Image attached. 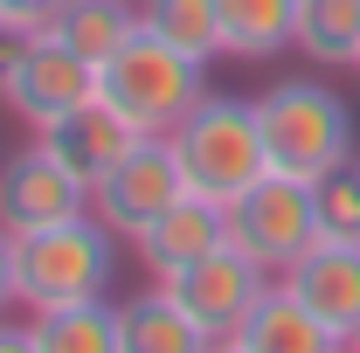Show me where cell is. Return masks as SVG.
<instances>
[{
  "instance_id": "6da1fadb",
  "label": "cell",
  "mask_w": 360,
  "mask_h": 353,
  "mask_svg": "<svg viewBox=\"0 0 360 353\" xmlns=\"http://www.w3.org/2000/svg\"><path fill=\"white\" fill-rule=\"evenodd\" d=\"M118 243L125 236L97 208L14 236V305L21 312H56V305H77V298H111Z\"/></svg>"
},
{
  "instance_id": "7a4b0ae2",
  "label": "cell",
  "mask_w": 360,
  "mask_h": 353,
  "mask_svg": "<svg viewBox=\"0 0 360 353\" xmlns=\"http://www.w3.org/2000/svg\"><path fill=\"white\" fill-rule=\"evenodd\" d=\"M97 97L132 125L139 139H167L208 97V63L174 49L167 35H153L139 21V35H125V49H111L97 63Z\"/></svg>"
},
{
  "instance_id": "3957f363",
  "label": "cell",
  "mask_w": 360,
  "mask_h": 353,
  "mask_svg": "<svg viewBox=\"0 0 360 353\" xmlns=\"http://www.w3.org/2000/svg\"><path fill=\"white\" fill-rule=\"evenodd\" d=\"M257 125H264V153H270V174H291V180H326L333 167L354 160V111L347 97L319 77H284L257 97Z\"/></svg>"
},
{
  "instance_id": "277c9868",
  "label": "cell",
  "mask_w": 360,
  "mask_h": 353,
  "mask_svg": "<svg viewBox=\"0 0 360 353\" xmlns=\"http://www.w3.org/2000/svg\"><path fill=\"white\" fill-rule=\"evenodd\" d=\"M180 174H187V194H208V201H236L243 187H257L270 174V153H264V125H257V97H201L174 132Z\"/></svg>"
},
{
  "instance_id": "5b68a950",
  "label": "cell",
  "mask_w": 360,
  "mask_h": 353,
  "mask_svg": "<svg viewBox=\"0 0 360 353\" xmlns=\"http://www.w3.org/2000/svg\"><path fill=\"white\" fill-rule=\"evenodd\" d=\"M319 236H326V222H319V187L312 180L264 174L257 187H243L229 201V243L243 257H257L270 277H284Z\"/></svg>"
},
{
  "instance_id": "8992f818",
  "label": "cell",
  "mask_w": 360,
  "mask_h": 353,
  "mask_svg": "<svg viewBox=\"0 0 360 353\" xmlns=\"http://www.w3.org/2000/svg\"><path fill=\"white\" fill-rule=\"evenodd\" d=\"M160 284L187 305V319L208 333V347H236V326H243L250 305L270 291V270L257 264V257H243L236 243H222L215 257L187 264L180 277H160Z\"/></svg>"
},
{
  "instance_id": "52a82bcc",
  "label": "cell",
  "mask_w": 360,
  "mask_h": 353,
  "mask_svg": "<svg viewBox=\"0 0 360 353\" xmlns=\"http://www.w3.org/2000/svg\"><path fill=\"white\" fill-rule=\"evenodd\" d=\"M180 194H187V174H180L174 146H167V139H139L132 153H125L111 174L90 187V208L111 222L125 243H139V236L167 215Z\"/></svg>"
},
{
  "instance_id": "ba28073f",
  "label": "cell",
  "mask_w": 360,
  "mask_h": 353,
  "mask_svg": "<svg viewBox=\"0 0 360 353\" xmlns=\"http://www.w3.org/2000/svg\"><path fill=\"white\" fill-rule=\"evenodd\" d=\"M84 97H97V63H84L77 49L56 42V35H28L21 63H14V84H7L0 104H7L28 132H42L63 111H77Z\"/></svg>"
},
{
  "instance_id": "9c48e42d",
  "label": "cell",
  "mask_w": 360,
  "mask_h": 353,
  "mask_svg": "<svg viewBox=\"0 0 360 353\" xmlns=\"http://www.w3.org/2000/svg\"><path fill=\"white\" fill-rule=\"evenodd\" d=\"M84 208H90V187L77 174H63L42 146L0 160V229H7V236H28V229H49V222H70V215H84Z\"/></svg>"
},
{
  "instance_id": "30bf717a",
  "label": "cell",
  "mask_w": 360,
  "mask_h": 353,
  "mask_svg": "<svg viewBox=\"0 0 360 353\" xmlns=\"http://www.w3.org/2000/svg\"><path fill=\"white\" fill-rule=\"evenodd\" d=\"M35 146H42L63 174H77L84 187H97V180H104V174H111V167L139 146V132L111 111V104H104V97H84L77 111H63L56 125H42Z\"/></svg>"
},
{
  "instance_id": "8fae6325",
  "label": "cell",
  "mask_w": 360,
  "mask_h": 353,
  "mask_svg": "<svg viewBox=\"0 0 360 353\" xmlns=\"http://www.w3.org/2000/svg\"><path fill=\"white\" fill-rule=\"evenodd\" d=\"M284 284L354 347V333H360V243L354 236H319L312 250L284 270Z\"/></svg>"
},
{
  "instance_id": "7c38bea8",
  "label": "cell",
  "mask_w": 360,
  "mask_h": 353,
  "mask_svg": "<svg viewBox=\"0 0 360 353\" xmlns=\"http://www.w3.org/2000/svg\"><path fill=\"white\" fill-rule=\"evenodd\" d=\"M222 243H229V208H222V201H208V194H180V201L139 236L132 250H139V264L153 270V277H180L187 264L215 257Z\"/></svg>"
},
{
  "instance_id": "4fadbf2b",
  "label": "cell",
  "mask_w": 360,
  "mask_h": 353,
  "mask_svg": "<svg viewBox=\"0 0 360 353\" xmlns=\"http://www.w3.org/2000/svg\"><path fill=\"white\" fill-rule=\"evenodd\" d=\"M347 340L319 319L284 277H270V291L250 305V319L236 326V353H340Z\"/></svg>"
},
{
  "instance_id": "5bb4252c",
  "label": "cell",
  "mask_w": 360,
  "mask_h": 353,
  "mask_svg": "<svg viewBox=\"0 0 360 353\" xmlns=\"http://www.w3.org/2000/svg\"><path fill=\"white\" fill-rule=\"evenodd\" d=\"M28 326H35V353H125V305L111 298L28 312Z\"/></svg>"
},
{
  "instance_id": "9a60e30c",
  "label": "cell",
  "mask_w": 360,
  "mask_h": 353,
  "mask_svg": "<svg viewBox=\"0 0 360 353\" xmlns=\"http://www.w3.org/2000/svg\"><path fill=\"white\" fill-rule=\"evenodd\" d=\"M201 347H208V333L187 319V305L160 277H153V291L125 298V353H201Z\"/></svg>"
},
{
  "instance_id": "2e32d148",
  "label": "cell",
  "mask_w": 360,
  "mask_h": 353,
  "mask_svg": "<svg viewBox=\"0 0 360 353\" xmlns=\"http://www.w3.org/2000/svg\"><path fill=\"white\" fill-rule=\"evenodd\" d=\"M42 35L70 42L84 63H104L111 49H125V35H139V0H63Z\"/></svg>"
},
{
  "instance_id": "e0dca14e",
  "label": "cell",
  "mask_w": 360,
  "mask_h": 353,
  "mask_svg": "<svg viewBox=\"0 0 360 353\" xmlns=\"http://www.w3.org/2000/svg\"><path fill=\"white\" fill-rule=\"evenodd\" d=\"M298 49V0H222V56L264 63Z\"/></svg>"
},
{
  "instance_id": "ac0fdd59",
  "label": "cell",
  "mask_w": 360,
  "mask_h": 353,
  "mask_svg": "<svg viewBox=\"0 0 360 353\" xmlns=\"http://www.w3.org/2000/svg\"><path fill=\"white\" fill-rule=\"evenodd\" d=\"M298 49L326 70H354L360 0H298Z\"/></svg>"
},
{
  "instance_id": "d6986e66",
  "label": "cell",
  "mask_w": 360,
  "mask_h": 353,
  "mask_svg": "<svg viewBox=\"0 0 360 353\" xmlns=\"http://www.w3.org/2000/svg\"><path fill=\"white\" fill-rule=\"evenodd\" d=\"M139 21L187 56H222V0H139Z\"/></svg>"
},
{
  "instance_id": "ffe728a7",
  "label": "cell",
  "mask_w": 360,
  "mask_h": 353,
  "mask_svg": "<svg viewBox=\"0 0 360 353\" xmlns=\"http://www.w3.org/2000/svg\"><path fill=\"white\" fill-rule=\"evenodd\" d=\"M319 222H326V236H354L360 243V153L319 180Z\"/></svg>"
},
{
  "instance_id": "44dd1931",
  "label": "cell",
  "mask_w": 360,
  "mask_h": 353,
  "mask_svg": "<svg viewBox=\"0 0 360 353\" xmlns=\"http://www.w3.org/2000/svg\"><path fill=\"white\" fill-rule=\"evenodd\" d=\"M56 7H63V0H0V28H14V35H42L49 21H56Z\"/></svg>"
},
{
  "instance_id": "7402d4cb",
  "label": "cell",
  "mask_w": 360,
  "mask_h": 353,
  "mask_svg": "<svg viewBox=\"0 0 360 353\" xmlns=\"http://www.w3.org/2000/svg\"><path fill=\"white\" fill-rule=\"evenodd\" d=\"M21 49H28V35L0 28V97H7V84H14V63H21Z\"/></svg>"
},
{
  "instance_id": "603a6c76",
  "label": "cell",
  "mask_w": 360,
  "mask_h": 353,
  "mask_svg": "<svg viewBox=\"0 0 360 353\" xmlns=\"http://www.w3.org/2000/svg\"><path fill=\"white\" fill-rule=\"evenodd\" d=\"M0 353H35V326H14L0 312Z\"/></svg>"
},
{
  "instance_id": "cb8c5ba5",
  "label": "cell",
  "mask_w": 360,
  "mask_h": 353,
  "mask_svg": "<svg viewBox=\"0 0 360 353\" xmlns=\"http://www.w3.org/2000/svg\"><path fill=\"white\" fill-rule=\"evenodd\" d=\"M14 305V236L0 229V312Z\"/></svg>"
},
{
  "instance_id": "d4e9b609",
  "label": "cell",
  "mask_w": 360,
  "mask_h": 353,
  "mask_svg": "<svg viewBox=\"0 0 360 353\" xmlns=\"http://www.w3.org/2000/svg\"><path fill=\"white\" fill-rule=\"evenodd\" d=\"M354 77H360V49H354Z\"/></svg>"
},
{
  "instance_id": "484cf974",
  "label": "cell",
  "mask_w": 360,
  "mask_h": 353,
  "mask_svg": "<svg viewBox=\"0 0 360 353\" xmlns=\"http://www.w3.org/2000/svg\"><path fill=\"white\" fill-rule=\"evenodd\" d=\"M354 347H360V333H354Z\"/></svg>"
}]
</instances>
